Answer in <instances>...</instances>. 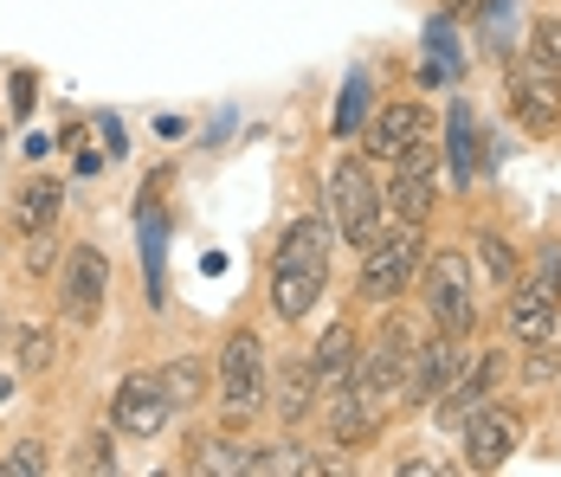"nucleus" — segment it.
<instances>
[{"mask_svg": "<svg viewBox=\"0 0 561 477\" xmlns=\"http://www.w3.org/2000/svg\"><path fill=\"white\" fill-rule=\"evenodd\" d=\"M420 297H426L433 329L465 336V342L478 336V277H471V252H465V246L426 252V265H420Z\"/></svg>", "mask_w": 561, "mask_h": 477, "instance_id": "obj_1", "label": "nucleus"}, {"mask_svg": "<svg viewBox=\"0 0 561 477\" xmlns=\"http://www.w3.org/2000/svg\"><path fill=\"white\" fill-rule=\"evenodd\" d=\"M426 265V226H393V232H375L362 246V271H355V291L368 304H400L413 291V277Z\"/></svg>", "mask_w": 561, "mask_h": 477, "instance_id": "obj_2", "label": "nucleus"}, {"mask_svg": "<svg viewBox=\"0 0 561 477\" xmlns=\"http://www.w3.org/2000/svg\"><path fill=\"white\" fill-rule=\"evenodd\" d=\"M381 219H388V194H381L368 156H336V168H330V226H336V239L362 252L381 232Z\"/></svg>", "mask_w": 561, "mask_h": 477, "instance_id": "obj_3", "label": "nucleus"}, {"mask_svg": "<svg viewBox=\"0 0 561 477\" xmlns=\"http://www.w3.org/2000/svg\"><path fill=\"white\" fill-rule=\"evenodd\" d=\"M220 407L226 425L259 420V407H265V342L252 329H232L220 349Z\"/></svg>", "mask_w": 561, "mask_h": 477, "instance_id": "obj_4", "label": "nucleus"}, {"mask_svg": "<svg viewBox=\"0 0 561 477\" xmlns=\"http://www.w3.org/2000/svg\"><path fill=\"white\" fill-rule=\"evenodd\" d=\"M413 322L388 310V322L375 329V342H368V355H362V368H355V387L375 400V407H400V381L413 368Z\"/></svg>", "mask_w": 561, "mask_h": 477, "instance_id": "obj_5", "label": "nucleus"}, {"mask_svg": "<svg viewBox=\"0 0 561 477\" xmlns=\"http://www.w3.org/2000/svg\"><path fill=\"white\" fill-rule=\"evenodd\" d=\"M504 104L529 136H556L561 129V78L542 71L536 58H504Z\"/></svg>", "mask_w": 561, "mask_h": 477, "instance_id": "obj_6", "label": "nucleus"}, {"mask_svg": "<svg viewBox=\"0 0 561 477\" xmlns=\"http://www.w3.org/2000/svg\"><path fill=\"white\" fill-rule=\"evenodd\" d=\"M465 355H471L465 336H446V329L420 336V342H413V368H407V381H400V407H433L451 381H458Z\"/></svg>", "mask_w": 561, "mask_h": 477, "instance_id": "obj_7", "label": "nucleus"}, {"mask_svg": "<svg viewBox=\"0 0 561 477\" xmlns=\"http://www.w3.org/2000/svg\"><path fill=\"white\" fill-rule=\"evenodd\" d=\"M381 194H388V213L400 226H426L433 207H439V156H433V143H420V149H407L393 161V181Z\"/></svg>", "mask_w": 561, "mask_h": 477, "instance_id": "obj_8", "label": "nucleus"}, {"mask_svg": "<svg viewBox=\"0 0 561 477\" xmlns=\"http://www.w3.org/2000/svg\"><path fill=\"white\" fill-rule=\"evenodd\" d=\"M451 439L465 445V465H471V472H504L510 452L523 445V413H510V407H497V400H484V407L458 425Z\"/></svg>", "mask_w": 561, "mask_h": 477, "instance_id": "obj_9", "label": "nucleus"}, {"mask_svg": "<svg viewBox=\"0 0 561 477\" xmlns=\"http://www.w3.org/2000/svg\"><path fill=\"white\" fill-rule=\"evenodd\" d=\"M58 297H65V317L71 322H98L104 317V297H111V259L98 246H71Z\"/></svg>", "mask_w": 561, "mask_h": 477, "instance_id": "obj_10", "label": "nucleus"}, {"mask_svg": "<svg viewBox=\"0 0 561 477\" xmlns=\"http://www.w3.org/2000/svg\"><path fill=\"white\" fill-rule=\"evenodd\" d=\"M111 420H116V432H129V439H156V432H169L174 400L162 394L156 374H129L111 400Z\"/></svg>", "mask_w": 561, "mask_h": 477, "instance_id": "obj_11", "label": "nucleus"}, {"mask_svg": "<svg viewBox=\"0 0 561 477\" xmlns=\"http://www.w3.org/2000/svg\"><path fill=\"white\" fill-rule=\"evenodd\" d=\"M420 143H433V110L420 104V98H393L375 116V129H368V156L375 161H400L407 149H420Z\"/></svg>", "mask_w": 561, "mask_h": 477, "instance_id": "obj_12", "label": "nucleus"}, {"mask_svg": "<svg viewBox=\"0 0 561 477\" xmlns=\"http://www.w3.org/2000/svg\"><path fill=\"white\" fill-rule=\"evenodd\" d=\"M504 329L516 349H529V342H556L561 336V304L556 297H542L529 277H516L504 291Z\"/></svg>", "mask_w": 561, "mask_h": 477, "instance_id": "obj_13", "label": "nucleus"}, {"mask_svg": "<svg viewBox=\"0 0 561 477\" xmlns=\"http://www.w3.org/2000/svg\"><path fill=\"white\" fill-rule=\"evenodd\" d=\"M330 252H336V226L323 219V213H304V219H290L278 239V252H272V265H304V271H330Z\"/></svg>", "mask_w": 561, "mask_h": 477, "instance_id": "obj_14", "label": "nucleus"}, {"mask_svg": "<svg viewBox=\"0 0 561 477\" xmlns=\"http://www.w3.org/2000/svg\"><path fill=\"white\" fill-rule=\"evenodd\" d=\"M478 156H484L478 110L458 98V104L446 110V168H451V188H458V194H471V181H478Z\"/></svg>", "mask_w": 561, "mask_h": 477, "instance_id": "obj_15", "label": "nucleus"}, {"mask_svg": "<svg viewBox=\"0 0 561 477\" xmlns=\"http://www.w3.org/2000/svg\"><path fill=\"white\" fill-rule=\"evenodd\" d=\"M310 368H317L323 400H330V394H342V387H355L362 349H355V329H348V322H330V329H323V342L310 349Z\"/></svg>", "mask_w": 561, "mask_h": 477, "instance_id": "obj_16", "label": "nucleus"}, {"mask_svg": "<svg viewBox=\"0 0 561 477\" xmlns=\"http://www.w3.org/2000/svg\"><path fill=\"white\" fill-rule=\"evenodd\" d=\"M330 291V271H304V265H272V317L304 322Z\"/></svg>", "mask_w": 561, "mask_h": 477, "instance_id": "obj_17", "label": "nucleus"}, {"mask_svg": "<svg viewBox=\"0 0 561 477\" xmlns=\"http://www.w3.org/2000/svg\"><path fill=\"white\" fill-rule=\"evenodd\" d=\"M317 400H323V387H317L310 355H290V362H278V374H272V407H278V420L284 425H304Z\"/></svg>", "mask_w": 561, "mask_h": 477, "instance_id": "obj_18", "label": "nucleus"}, {"mask_svg": "<svg viewBox=\"0 0 561 477\" xmlns=\"http://www.w3.org/2000/svg\"><path fill=\"white\" fill-rule=\"evenodd\" d=\"M375 432H381V407H375L362 387H342V394H330V439H336L342 452L368 445Z\"/></svg>", "mask_w": 561, "mask_h": 477, "instance_id": "obj_19", "label": "nucleus"}, {"mask_svg": "<svg viewBox=\"0 0 561 477\" xmlns=\"http://www.w3.org/2000/svg\"><path fill=\"white\" fill-rule=\"evenodd\" d=\"M58 213H65V188L39 174V181H26V188H20V201H13V232H20V239H33V232H53Z\"/></svg>", "mask_w": 561, "mask_h": 477, "instance_id": "obj_20", "label": "nucleus"}, {"mask_svg": "<svg viewBox=\"0 0 561 477\" xmlns=\"http://www.w3.org/2000/svg\"><path fill=\"white\" fill-rule=\"evenodd\" d=\"M465 252H471V265L484 271V284H491V291H510V284L523 277V265H516V246H510L497 226H478Z\"/></svg>", "mask_w": 561, "mask_h": 477, "instance_id": "obj_21", "label": "nucleus"}, {"mask_svg": "<svg viewBox=\"0 0 561 477\" xmlns=\"http://www.w3.org/2000/svg\"><path fill=\"white\" fill-rule=\"evenodd\" d=\"M156 381H162V394H169L174 407H194V400L207 394V362H201V355L162 362V368H156Z\"/></svg>", "mask_w": 561, "mask_h": 477, "instance_id": "obj_22", "label": "nucleus"}, {"mask_svg": "<svg viewBox=\"0 0 561 477\" xmlns=\"http://www.w3.org/2000/svg\"><path fill=\"white\" fill-rule=\"evenodd\" d=\"M194 472H214V477H252V445H232V439H201L194 445Z\"/></svg>", "mask_w": 561, "mask_h": 477, "instance_id": "obj_23", "label": "nucleus"}, {"mask_svg": "<svg viewBox=\"0 0 561 477\" xmlns=\"http://www.w3.org/2000/svg\"><path fill=\"white\" fill-rule=\"evenodd\" d=\"M510 374H516V387H549V381H561V336L556 342H529L523 362Z\"/></svg>", "mask_w": 561, "mask_h": 477, "instance_id": "obj_24", "label": "nucleus"}, {"mask_svg": "<svg viewBox=\"0 0 561 477\" xmlns=\"http://www.w3.org/2000/svg\"><path fill=\"white\" fill-rule=\"evenodd\" d=\"M368 91H375V84H368V71H355V78L342 84V98H336V136H342V143L362 129V116H368V104H375Z\"/></svg>", "mask_w": 561, "mask_h": 477, "instance_id": "obj_25", "label": "nucleus"}, {"mask_svg": "<svg viewBox=\"0 0 561 477\" xmlns=\"http://www.w3.org/2000/svg\"><path fill=\"white\" fill-rule=\"evenodd\" d=\"M523 58H536L542 71H556L561 78V13H542V20L529 26V53Z\"/></svg>", "mask_w": 561, "mask_h": 477, "instance_id": "obj_26", "label": "nucleus"}, {"mask_svg": "<svg viewBox=\"0 0 561 477\" xmlns=\"http://www.w3.org/2000/svg\"><path fill=\"white\" fill-rule=\"evenodd\" d=\"M53 472V452L39 445V439H20L7 458H0V477H46Z\"/></svg>", "mask_w": 561, "mask_h": 477, "instance_id": "obj_27", "label": "nucleus"}, {"mask_svg": "<svg viewBox=\"0 0 561 477\" xmlns=\"http://www.w3.org/2000/svg\"><path fill=\"white\" fill-rule=\"evenodd\" d=\"M53 355H58L53 329H26V336H20V368H26V374H46V368H53Z\"/></svg>", "mask_w": 561, "mask_h": 477, "instance_id": "obj_28", "label": "nucleus"}, {"mask_svg": "<svg viewBox=\"0 0 561 477\" xmlns=\"http://www.w3.org/2000/svg\"><path fill=\"white\" fill-rule=\"evenodd\" d=\"M529 284H536L542 297H556V304H561V246H542V252H536V265H529Z\"/></svg>", "mask_w": 561, "mask_h": 477, "instance_id": "obj_29", "label": "nucleus"}, {"mask_svg": "<svg viewBox=\"0 0 561 477\" xmlns=\"http://www.w3.org/2000/svg\"><path fill=\"white\" fill-rule=\"evenodd\" d=\"M53 265H58L53 232H33V239H26V277H53Z\"/></svg>", "mask_w": 561, "mask_h": 477, "instance_id": "obj_30", "label": "nucleus"}, {"mask_svg": "<svg viewBox=\"0 0 561 477\" xmlns=\"http://www.w3.org/2000/svg\"><path fill=\"white\" fill-rule=\"evenodd\" d=\"M33 104H39V78L13 71V116H33Z\"/></svg>", "mask_w": 561, "mask_h": 477, "instance_id": "obj_31", "label": "nucleus"}, {"mask_svg": "<svg viewBox=\"0 0 561 477\" xmlns=\"http://www.w3.org/2000/svg\"><path fill=\"white\" fill-rule=\"evenodd\" d=\"M78 472H116L111 439H91V445H84V458H78Z\"/></svg>", "mask_w": 561, "mask_h": 477, "instance_id": "obj_32", "label": "nucleus"}, {"mask_svg": "<svg viewBox=\"0 0 561 477\" xmlns=\"http://www.w3.org/2000/svg\"><path fill=\"white\" fill-rule=\"evenodd\" d=\"M98 129H104V156H123V149H129V143H123V123H116V116H104V123H98Z\"/></svg>", "mask_w": 561, "mask_h": 477, "instance_id": "obj_33", "label": "nucleus"}, {"mask_svg": "<svg viewBox=\"0 0 561 477\" xmlns=\"http://www.w3.org/2000/svg\"><path fill=\"white\" fill-rule=\"evenodd\" d=\"M446 13H451V20H478V13H484V0H446Z\"/></svg>", "mask_w": 561, "mask_h": 477, "instance_id": "obj_34", "label": "nucleus"}, {"mask_svg": "<svg viewBox=\"0 0 561 477\" xmlns=\"http://www.w3.org/2000/svg\"><path fill=\"white\" fill-rule=\"evenodd\" d=\"M7 400H13V381H7V374H0V407H7Z\"/></svg>", "mask_w": 561, "mask_h": 477, "instance_id": "obj_35", "label": "nucleus"}]
</instances>
